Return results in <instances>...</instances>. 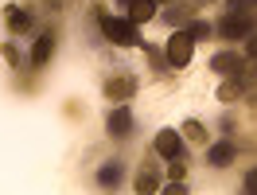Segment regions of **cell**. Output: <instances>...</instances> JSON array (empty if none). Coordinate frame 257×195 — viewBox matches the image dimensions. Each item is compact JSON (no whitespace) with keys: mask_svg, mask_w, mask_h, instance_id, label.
Segmentation results:
<instances>
[{"mask_svg":"<svg viewBox=\"0 0 257 195\" xmlns=\"http://www.w3.org/2000/svg\"><path fill=\"white\" fill-rule=\"evenodd\" d=\"M101 32L117 47H141V28L128 16H101Z\"/></svg>","mask_w":257,"mask_h":195,"instance_id":"6da1fadb","label":"cell"},{"mask_svg":"<svg viewBox=\"0 0 257 195\" xmlns=\"http://www.w3.org/2000/svg\"><path fill=\"white\" fill-rule=\"evenodd\" d=\"M191 55H195V39L187 32H172V35H168L164 59H168L172 66H187V63H191Z\"/></svg>","mask_w":257,"mask_h":195,"instance_id":"7a4b0ae2","label":"cell"},{"mask_svg":"<svg viewBox=\"0 0 257 195\" xmlns=\"http://www.w3.org/2000/svg\"><path fill=\"white\" fill-rule=\"evenodd\" d=\"M152 148L160 152V160H176V156H183V137L176 129H160L152 137Z\"/></svg>","mask_w":257,"mask_h":195,"instance_id":"3957f363","label":"cell"},{"mask_svg":"<svg viewBox=\"0 0 257 195\" xmlns=\"http://www.w3.org/2000/svg\"><path fill=\"white\" fill-rule=\"evenodd\" d=\"M133 94H137V78L133 74H117V78L105 82V98L109 102H128Z\"/></svg>","mask_w":257,"mask_h":195,"instance_id":"277c9868","label":"cell"},{"mask_svg":"<svg viewBox=\"0 0 257 195\" xmlns=\"http://www.w3.org/2000/svg\"><path fill=\"white\" fill-rule=\"evenodd\" d=\"M241 66H245V59L234 55V51H218V55L210 59V70H214V74H230V78L241 74Z\"/></svg>","mask_w":257,"mask_h":195,"instance_id":"5b68a950","label":"cell"},{"mask_svg":"<svg viewBox=\"0 0 257 195\" xmlns=\"http://www.w3.org/2000/svg\"><path fill=\"white\" fill-rule=\"evenodd\" d=\"M105 133H109V137L133 133V110H128V106H117V110L109 114V121H105Z\"/></svg>","mask_w":257,"mask_h":195,"instance_id":"8992f818","label":"cell"},{"mask_svg":"<svg viewBox=\"0 0 257 195\" xmlns=\"http://www.w3.org/2000/svg\"><path fill=\"white\" fill-rule=\"evenodd\" d=\"M121 4H125V16L133 24H148L156 16V0H121Z\"/></svg>","mask_w":257,"mask_h":195,"instance_id":"52a82bcc","label":"cell"},{"mask_svg":"<svg viewBox=\"0 0 257 195\" xmlns=\"http://www.w3.org/2000/svg\"><path fill=\"white\" fill-rule=\"evenodd\" d=\"M51 55H55V35L43 32L39 39H35V47H32V63L43 66V63H51Z\"/></svg>","mask_w":257,"mask_h":195,"instance_id":"ba28073f","label":"cell"},{"mask_svg":"<svg viewBox=\"0 0 257 195\" xmlns=\"http://www.w3.org/2000/svg\"><path fill=\"white\" fill-rule=\"evenodd\" d=\"M234 156H238V152H234V145H230V141H218V145H210V152H207V160L214 164V168L234 164Z\"/></svg>","mask_w":257,"mask_h":195,"instance_id":"9c48e42d","label":"cell"},{"mask_svg":"<svg viewBox=\"0 0 257 195\" xmlns=\"http://www.w3.org/2000/svg\"><path fill=\"white\" fill-rule=\"evenodd\" d=\"M160 183H156V160H148L141 168V176H137V191H156Z\"/></svg>","mask_w":257,"mask_h":195,"instance_id":"30bf717a","label":"cell"},{"mask_svg":"<svg viewBox=\"0 0 257 195\" xmlns=\"http://www.w3.org/2000/svg\"><path fill=\"white\" fill-rule=\"evenodd\" d=\"M4 16H8V24H12V32H32V16H28V12H20V8H8Z\"/></svg>","mask_w":257,"mask_h":195,"instance_id":"8fae6325","label":"cell"},{"mask_svg":"<svg viewBox=\"0 0 257 195\" xmlns=\"http://www.w3.org/2000/svg\"><path fill=\"white\" fill-rule=\"evenodd\" d=\"M245 28H249V24H245L241 16H230V20H222V35H226V39H238V35H245Z\"/></svg>","mask_w":257,"mask_h":195,"instance_id":"7c38bea8","label":"cell"},{"mask_svg":"<svg viewBox=\"0 0 257 195\" xmlns=\"http://www.w3.org/2000/svg\"><path fill=\"white\" fill-rule=\"evenodd\" d=\"M234 98H241V82L238 78H230L218 86V102H234Z\"/></svg>","mask_w":257,"mask_h":195,"instance_id":"4fadbf2b","label":"cell"},{"mask_svg":"<svg viewBox=\"0 0 257 195\" xmlns=\"http://www.w3.org/2000/svg\"><path fill=\"white\" fill-rule=\"evenodd\" d=\"M183 32H187V35L195 39V43H199V39H207V35H210V24H203V20H195V24H187Z\"/></svg>","mask_w":257,"mask_h":195,"instance_id":"5bb4252c","label":"cell"},{"mask_svg":"<svg viewBox=\"0 0 257 195\" xmlns=\"http://www.w3.org/2000/svg\"><path fill=\"white\" fill-rule=\"evenodd\" d=\"M117 176H121V168H117V164H109V168H105V172H101V187H117Z\"/></svg>","mask_w":257,"mask_h":195,"instance_id":"9a60e30c","label":"cell"},{"mask_svg":"<svg viewBox=\"0 0 257 195\" xmlns=\"http://www.w3.org/2000/svg\"><path fill=\"white\" fill-rule=\"evenodd\" d=\"M183 176H187V164L176 156V160H172V168H168V179H183Z\"/></svg>","mask_w":257,"mask_h":195,"instance_id":"2e32d148","label":"cell"},{"mask_svg":"<svg viewBox=\"0 0 257 195\" xmlns=\"http://www.w3.org/2000/svg\"><path fill=\"white\" fill-rule=\"evenodd\" d=\"M183 133H187V137H191V141H203V129H199V125H195V121H187V125H183Z\"/></svg>","mask_w":257,"mask_h":195,"instance_id":"e0dca14e","label":"cell"},{"mask_svg":"<svg viewBox=\"0 0 257 195\" xmlns=\"http://www.w3.org/2000/svg\"><path fill=\"white\" fill-rule=\"evenodd\" d=\"M245 55H249V59H257V35H249V43H245Z\"/></svg>","mask_w":257,"mask_h":195,"instance_id":"ac0fdd59","label":"cell"},{"mask_svg":"<svg viewBox=\"0 0 257 195\" xmlns=\"http://www.w3.org/2000/svg\"><path fill=\"white\" fill-rule=\"evenodd\" d=\"M245 191H257V172H249V176H245Z\"/></svg>","mask_w":257,"mask_h":195,"instance_id":"d6986e66","label":"cell"},{"mask_svg":"<svg viewBox=\"0 0 257 195\" xmlns=\"http://www.w3.org/2000/svg\"><path fill=\"white\" fill-rule=\"evenodd\" d=\"M156 4H168V0H156Z\"/></svg>","mask_w":257,"mask_h":195,"instance_id":"ffe728a7","label":"cell"}]
</instances>
